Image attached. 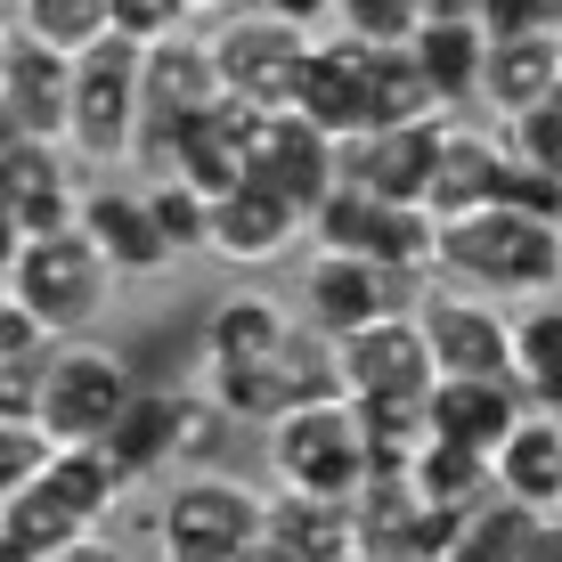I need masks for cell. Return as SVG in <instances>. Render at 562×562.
<instances>
[{
	"instance_id": "15",
	"label": "cell",
	"mask_w": 562,
	"mask_h": 562,
	"mask_svg": "<svg viewBox=\"0 0 562 562\" xmlns=\"http://www.w3.org/2000/svg\"><path fill=\"white\" fill-rule=\"evenodd\" d=\"M82 196L90 188L66 180V155L57 147L0 155V212L16 221V237H66V228H82Z\"/></svg>"
},
{
	"instance_id": "21",
	"label": "cell",
	"mask_w": 562,
	"mask_h": 562,
	"mask_svg": "<svg viewBox=\"0 0 562 562\" xmlns=\"http://www.w3.org/2000/svg\"><path fill=\"white\" fill-rule=\"evenodd\" d=\"M66 99H74V57H57V49L16 33L9 74H0V106H9L42 147H66Z\"/></svg>"
},
{
	"instance_id": "17",
	"label": "cell",
	"mask_w": 562,
	"mask_h": 562,
	"mask_svg": "<svg viewBox=\"0 0 562 562\" xmlns=\"http://www.w3.org/2000/svg\"><path fill=\"white\" fill-rule=\"evenodd\" d=\"M139 99H147L155 123H188V114H204L212 99H228L204 33H171V42L139 49Z\"/></svg>"
},
{
	"instance_id": "13",
	"label": "cell",
	"mask_w": 562,
	"mask_h": 562,
	"mask_svg": "<svg viewBox=\"0 0 562 562\" xmlns=\"http://www.w3.org/2000/svg\"><path fill=\"white\" fill-rule=\"evenodd\" d=\"M521 416H530V400H521L514 375H440L432 400H424V432L457 440V449H481V457H497V440Z\"/></svg>"
},
{
	"instance_id": "18",
	"label": "cell",
	"mask_w": 562,
	"mask_h": 562,
	"mask_svg": "<svg viewBox=\"0 0 562 562\" xmlns=\"http://www.w3.org/2000/svg\"><path fill=\"white\" fill-rule=\"evenodd\" d=\"M82 237L99 245V261L114 278H155V269L171 261L164 228H155V212H147V188L139 196H131V188H90L82 196Z\"/></svg>"
},
{
	"instance_id": "3",
	"label": "cell",
	"mask_w": 562,
	"mask_h": 562,
	"mask_svg": "<svg viewBox=\"0 0 562 562\" xmlns=\"http://www.w3.org/2000/svg\"><path fill=\"white\" fill-rule=\"evenodd\" d=\"M9 302L33 310L57 342H82L114 302V269L99 261V245H90L82 228H66V237H25V254L9 269Z\"/></svg>"
},
{
	"instance_id": "28",
	"label": "cell",
	"mask_w": 562,
	"mask_h": 562,
	"mask_svg": "<svg viewBox=\"0 0 562 562\" xmlns=\"http://www.w3.org/2000/svg\"><path fill=\"white\" fill-rule=\"evenodd\" d=\"M514 383L530 400V416H562V302L547 294L514 318Z\"/></svg>"
},
{
	"instance_id": "42",
	"label": "cell",
	"mask_w": 562,
	"mask_h": 562,
	"mask_svg": "<svg viewBox=\"0 0 562 562\" xmlns=\"http://www.w3.org/2000/svg\"><path fill=\"white\" fill-rule=\"evenodd\" d=\"M42 367H49V359L0 367V416H9V424H33V408H42Z\"/></svg>"
},
{
	"instance_id": "33",
	"label": "cell",
	"mask_w": 562,
	"mask_h": 562,
	"mask_svg": "<svg viewBox=\"0 0 562 562\" xmlns=\"http://www.w3.org/2000/svg\"><path fill=\"white\" fill-rule=\"evenodd\" d=\"M440 114H449V106L432 99L416 49H408V42H400V49H375V131H383V123H440Z\"/></svg>"
},
{
	"instance_id": "34",
	"label": "cell",
	"mask_w": 562,
	"mask_h": 562,
	"mask_svg": "<svg viewBox=\"0 0 562 562\" xmlns=\"http://www.w3.org/2000/svg\"><path fill=\"white\" fill-rule=\"evenodd\" d=\"M147 212H155V228H164L171 261H180V254H212V196L188 188L180 171H164V180L147 188Z\"/></svg>"
},
{
	"instance_id": "11",
	"label": "cell",
	"mask_w": 562,
	"mask_h": 562,
	"mask_svg": "<svg viewBox=\"0 0 562 562\" xmlns=\"http://www.w3.org/2000/svg\"><path fill=\"white\" fill-rule=\"evenodd\" d=\"M335 359H342V400H359V408H375V400H408V408H424V400H432V383H440L432 351H424L416 310L342 335Z\"/></svg>"
},
{
	"instance_id": "36",
	"label": "cell",
	"mask_w": 562,
	"mask_h": 562,
	"mask_svg": "<svg viewBox=\"0 0 562 562\" xmlns=\"http://www.w3.org/2000/svg\"><path fill=\"white\" fill-rule=\"evenodd\" d=\"M497 147H506L514 164H538V171H554V180H562V99L530 106V114H506Z\"/></svg>"
},
{
	"instance_id": "12",
	"label": "cell",
	"mask_w": 562,
	"mask_h": 562,
	"mask_svg": "<svg viewBox=\"0 0 562 562\" xmlns=\"http://www.w3.org/2000/svg\"><path fill=\"white\" fill-rule=\"evenodd\" d=\"M294 106L326 131V139H342V147L367 139V131H375V49L351 42V33L310 42V66H302Z\"/></svg>"
},
{
	"instance_id": "38",
	"label": "cell",
	"mask_w": 562,
	"mask_h": 562,
	"mask_svg": "<svg viewBox=\"0 0 562 562\" xmlns=\"http://www.w3.org/2000/svg\"><path fill=\"white\" fill-rule=\"evenodd\" d=\"M497 204L521 212V221H554V228H562V180H554V171H538V164H514V155H506Z\"/></svg>"
},
{
	"instance_id": "27",
	"label": "cell",
	"mask_w": 562,
	"mask_h": 562,
	"mask_svg": "<svg viewBox=\"0 0 562 562\" xmlns=\"http://www.w3.org/2000/svg\"><path fill=\"white\" fill-rule=\"evenodd\" d=\"M269 547H285L294 562H351L359 554L351 506L310 497V490H278V497H269Z\"/></svg>"
},
{
	"instance_id": "19",
	"label": "cell",
	"mask_w": 562,
	"mask_h": 562,
	"mask_svg": "<svg viewBox=\"0 0 562 562\" xmlns=\"http://www.w3.org/2000/svg\"><path fill=\"white\" fill-rule=\"evenodd\" d=\"M497 180H506V147H497L490 131L449 123V131H440L432 188H424V212H432V221H473V212L497 204Z\"/></svg>"
},
{
	"instance_id": "43",
	"label": "cell",
	"mask_w": 562,
	"mask_h": 562,
	"mask_svg": "<svg viewBox=\"0 0 562 562\" xmlns=\"http://www.w3.org/2000/svg\"><path fill=\"white\" fill-rule=\"evenodd\" d=\"M261 9H269V16H285L294 33H318L326 16H335V0H261Z\"/></svg>"
},
{
	"instance_id": "35",
	"label": "cell",
	"mask_w": 562,
	"mask_h": 562,
	"mask_svg": "<svg viewBox=\"0 0 562 562\" xmlns=\"http://www.w3.org/2000/svg\"><path fill=\"white\" fill-rule=\"evenodd\" d=\"M335 25L367 49H400V42H416L424 0H335Z\"/></svg>"
},
{
	"instance_id": "2",
	"label": "cell",
	"mask_w": 562,
	"mask_h": 562,
	"mask_svg": "<svg viewBox=\"0 0 562 562\" xmlns=\"http://www.w3.org/2000/svg\"><path fill=\"white\" fill-rule=\"evenodd\" d=\"M269 473H278V490H310V497L351 506V497L367 490V473H375L359 408H351V400H310V408H285L278 424H269Z\"/></svg>"
},
{
	"instance_id": "9",
	"label": "cell",
	"mask_w": 562,
	"mask_h": 562,
	"mask_svg": "<svg viewBox=\"0 0 562 562\" xmlns=\"http://www.w3.org/2000/svg\"><path fill=\"white\" fill-rule=\"evenodd\" d=\"M245 180L269 188V196H285L310 221V212L326 204V188L342 180V139H326L302 106H269L254 123V147H245Z\"/></svg>"
},
{
	"instance_id": "6",
	"label": "cell",
	"mask_w": 562,
	"mask_h": 562,
	"mask_svg": "<svg viewBox=\"0 0 562 562\" xmlns=\"http://www.w3.org/2000/svg\"><path fill=\"white\" fill-rule=\"evenodd\" d=\"M147 123L139 99V42H99L90 57H74V99H66V147L82 164H131Z\"/></svg>"
},
{
	"instance_id": "47",
	"label": "cell",
	"mask_w": 562,
	"mask_h": 562,
	"mask_svg": "<svg viewBox=\"0 0 562 562\" xmlns=\"http://www.w3.org/2000/svg\"><path fill=\"white\" fill-rule=\"evenodd\" d=\"M180 9H188V16H221L228 0H180Z\"/></svg>"
},
{
	"instance_id": "1",
	"label": "cell",
	"mask_w": 562,
	"mask_h": 562,
	"mask_svg": "<svg viewBox=\"0 0 562 562\" xmlns=\"http://www.w3.org/2000/svg\"><path fill=\"white\" fill-rule=\"evenodd\" d=\"M432 269L464 294H554L562 285V228L554 221H521V212L490 204L473 221H440Z\"/></svg>"
},
{
	"instance_id": "50",
	"label": "cell",
	"mask_w": 562,
	"mask_h": 562,
	"mask_svg": "<svg viewBox=\"0 0 562 562\" xmlns=\"http://www.w3.org/2000/svg\"><path fill=\"white\" fill-rule=\"evenodd\" d=\"M0 302H9V278H0Z\"/></svg>"
},
{
	"instance_id": "4",
	"label": "cell",
	"mask_w": 562,
	"mask_h": 562,
	"mask_svg": "<svg viewBox=\"0 0 562 562\" xmlns=\"http://www.w3.org/2000/svg\"><path fill=\"white\" fill-rule=\"evenodd\" d=\"M261 538H269V497H254L245 481H221V473L171 481V497L155 506L164 562H254Z\"/></svg>"
},
{
	"instance_id": "22",
	"label": "cell",
	"mask_w": 562,
	"mask_h": 562,
	"mask_svg": "<svg viewBox=\"0 0 562 562\" xmlns=\"http://www.w3.org/2000/svg\"><path fill=\"white\" fill-rule=\"evenodd\" d=\"M180 408H188V392H147V383H139V400L123 408V424L99 440L106 464L123 473V490H139V481H155V473L180 464Z\"/></svg>"
},
{
	"instance_id": "31",
	"label": "cell",
	"mask_w": 562,
	"mask_h": 562,
	"mask_svg": "<svg viewBox=\"0 0 562 562\" xmlns=\"http://www.w3.org/2000/svg\"><path fill=\"white\" fill-rule=\"evenodd\" d=\"M375 228H383V196L359 180H335L326 188V204L310 212V237H318V254H375Z\"/></svg>"
},
{
	"instance_id": "39",
	"label": "cell",
	"mask_w": 562,
	"mask_h": 562,
	"mask_svg": "<svg viewBox=\"0 0 562 562\" xmlns=\"http://www.w3.org/2000/svg\"><path fill=\"white\" fill-rule=\"evenodd\" d=\"M42 464H49L42 424H9L0 416V497H16L25 481H42Z\"/></svg>"
},
{
	"instance_id": "29",
	"label": "cell",
	"mask_w": 562,
	"mask_h": 562,
	"mask_svg": "<svg viewBox=\"0 0 562 562\" xmlns=\"http://www.w3.org/2000/svg\"><path fill=\"white\" fill-rule=\"evenodd\" d=\"M42 490H49L74 521H82V530H99V521L123 506V473L106 464V449H49Z\"/></svg>"
},
{
	"instance_id": "41",
	"label": "cell",
	"mask_w": 562,
	"mask_h": 562,
	"mask_svg": "<svg viewBox=\"0 0 562 562\" xmlns=\"http://www.w3.org/2000/svg\"><path fill=\"white\" fill-rule=\"evenodd\" d=\"M57 351V335L33 310H16V302H0V367H33V359H49Z\"/></svg>"
},
{
	"instance_id": "8",
	"label": "cell",
	"mask_w": 562,
	"mask_h": 562,
	"mask_svg": "<svg viewBox=\"0 0 562 562\" xmlns=\"http://www.w3.org/2000/svg\"><path fill=\"white\" fill-rule=\"evenodd\" d=\"M424 302V278H408V269H383L367 254H318L302 278V326H318L326 342L359 335V326L375 318H400V310Z\"/></svg>"
},
{
	"instance_id": "53",
	"label": "cell",
	"mask_w": 562,
	"mask_h": 562,
	"mask_svg": "<svg viewBox=\"0 0 562 562\" xmlns=\"http://www.w3.org/2000/svg\"><path fill=\"white\" fill-rule=\"evenodd\" d=\"M554 99H562V90H554Z\"/></svg>"
},
{
	"instance_id": "20",
	"label": "cell",
	"mask_w": 562,
	"mask_h": 562,
	"mask_svg": "<svg viewBox=\"0 0 562 562\" xmlns=\"http://www.w3.org/2000/svg\"><path fill=\"white\" fill-rule=\"evenodd\" d=\"M562 90V33H490V57H481V99L506 114H530Z\"/></svg>"
},
{
	"instance_id": "51",
	"label": "cell",
	"mask_w": 562,
	"mask_h": 562,
	"mask_svg": "<svg viewBox=\"0 0 562 562\" xmlns=\"http://www.w3.org/2000/svg\"><path fill=\"white\" fill-rule=\"evenodd\" d=\"M351 562H367V554H351Z\"/></svg>"
},
{
	"instance_id": "5",
	"label": "cell",
	"mask_w": 562,
	"mask_h": 562,
	"mask_svg": "<svg viewBox=\"0 0 562 562\" xmlns=\"http://www.w3.org/2000/svg\"><path fill=\"white\" fill-rule=\"evenodd\" d=\"M131 400H139V375L114 351H99V342H57L49 367H42V408H33V424H42L49 449H99L114 424H123Z\"/></svg>"
},
{
	"instance_id": "48",
	"label": "cell",
	"mask_w": 562,
	"mask_h": 562,
	"mask_svg": "<svg viewBox=\"0 0 562 562\" xmlns=\"http://www.w3.org/2000/svg\"><path fill=\"white\" fill-rule=\"evenodd\" d=\"M254 562H294V554H285V547H269V538H261V547H254Z\"/></svg>"
},
{
	"instance_id": "26",
	"label": "cell",
	"mask_w": 562,
	"mask_h": 562,
	"mask_svg": "<svg viewBox=\"0 0 562 562\" xmlns=\"http://www.w3.org/2000/svg\"><path fill=\"white\" fill-rule=\"evenodd\" d=\"M408 481H416L424 506H440V514H481V506L497 497V464L481 457V449H457V440H440V432L416 440Z\"/></svg>"
},
{
	"instance_id": "10",
	"label": "cell",
	"mask_w": 562,
	"mask_h": 562,
	"mask_svg": "<svg viewBox=\"0 0 562 562\" xmlns=\"http://www.w3.org/2000/svg\"><path fill=\"white\" fill-rule=\"evenodd\" d=\"M424 351H432L440 375H514V318L490 294H464V285H424L416 302Z\"/></svg>"
},
{
	"instance_id": "24",
	"label": "cell",
	"mask_w": 562,
	"mask_h": 562,
	"mask_svg": "<svg viewBox=\"0 0 562 562\" xmlns=\"http://www.w3.org/2000/svg\"><path fill=\"white\" fill-rule=\"evenodd\" d=\"M294 310L278 294H221L204 318V367H254V359H278L285 335H294Z\"/></svg>"
},
{
	"instance_id": "25",
	"label": "cell",
	"mask_w": 562,
	"mask_h": 562,
	"mask_svg": "<svg viewBox=\"0 0 562 562\" xmlns=\"http://www.w3.org/2000/svg\"><path fill=\"white\" fill-rule=\"evenodd\" d=\"M408 49H416V66H424V82H432L440 106L481 99V57H490V25H481V16H424Z\"/></svg>"
},
{
	"instance_id": "40",
	"label": "cell",
	"mask_w": 562,
	"mask_h": 562,
	"mask_svg": "<svg viewBox=\"0 0 562 562\" xmlns=\"http://www.w3.org/2000/svg\"><path fill=\"white\" fill-rule=\"evenodd\" d=\"M114 33L123 42H171V33H188V9L180 0H114Z\"/></svg>"
},
{
	"instance_id": "49",
	"label": "cell",
	"mask_w": 562,
	"mask_h": 562,
	"mask_svg": "<svg viewBox=\"0 0 562 562\" xmlns=\"http://www.w3.org/2000/svg\"><path fill=\"white\" fill-rule=\"evenodd\" d=\"M9 42H16V33H9V25H0V74H9Z\"/></svg>"
},
{
	"instance_id": "44",
	"label": "cell",
	"mask_w": 562,
	"mask_h": 562,
	"mask_svg": "<svg viewBox=\"0 0 562 562\" xmlns=\"http://www.w3.org/2000/svg\"><path fill=\"white\" fill-rule=\"evenodd\" d=\"M49 562H131V554H123V547H106V538L90 530V538H74V547H57Z\"/></svg>"
},
{
	"instance_id": "37",
	"label": "cell",
	"mask_w": 562,
	"mask_h": 562,
	"mask_svg": "<svg viewBox=\"0 0 562 562\" xmlns=\"http://www.w3.org/2000/svg\"><path fill=\"white\" fill-rule=\"evenodd\" d=\"M228 416L212 392H188V408H180V464L188 473H212V457H221V440H228Z\"/></svg>"
},
{
	"instance_id": "52",
	"label": "cell",
	"mask_w": 562,
	"mask_h": 562,
	"mask_svg": "<svg viewBox=\"0 0 562 562\" xmlns=\"http://www.w3.org/2000/svg\"><path fill=\"white\" fill-rule=\"evenodd\" d=\"M254 9H261V0H254Z\"/></svg>"
},
{
	"instance_id": "45",
	"label": "cell",
	"mask_w": 562,
	"mask_h": 562,
	"mask_svg": "<svg viewBox=\"0 0 562 562\" xmlns=\"http://www.w3.org/2000/svg\"><path fill=\"white\" fill-rule=\"evenodd\" d=\"M16 254H25V237H16V221H9V212H0V278H9V269H16Z\"/></svg>"
},
{
	"instance_id": "46",
	"label": "cell",
	"mask_w": 562,
	"mask_h": 562,
	"mask_svg": "<svg viewBox=\"0 0 562 562\" xmlns=\"http://www.w3.org/2000/svg\"><path fill=\"white\" fill-rule=\"evenodd\" d=\"M449 562H497V554L481 547V538H457V547H449Z\"/></svg>"
},
{
	"instance_id": "16",
	"label": "cell",
	"mask_w": 562,
	"mask_h": 562,
	"mask_svg": "<svg viewBox=\"0 0 562 562\" xmlns=\"http://www.w3.org/2000/svg\"><path fill=\"white\" fill-rule=\"evenodd\" d=\"M310 237V221L285 196H269V188H228V196H212V254L237 261V269H269L285 261L294 245Z\"/></svg>"
},
{
	"instance_id": "30",
	"label": "cell",
	"mask_w": 562,
	"mask_h": 562,
	"mask_svg": "<svg viewBox=\"0 0 562 562\" xmlns=\"http://www.w3.org/2000/svg\"><path fill=\"white\" fill-rule=\"evenodd\" d=\"M16 33L57 57H90L114 42V0H16Z\"/></svg>"
},
{
	"instance_id": "23",
	"label": "cell",
	"mask_w": 562,
	"mask_h": 562,
	"mask_svg": "<svg viewBox=\"0 0 562 562\" xmlns=\"http://www.w3.org/2000/svg\"><path fill=\"white\" fill-rule=\"evenodd\" d=\"M490 464H497V497L530 514H562V416H521Z\"/></svg>"
},
{
	"instance_id": "7",
	"label": "cell",
	"mask_w": 562,
	"mask_h": 562,
	"mask_svg": "<svg viewBox=\"0 0 562 562\" xmlns=\"http://www.w3.org/2000/svg\"><path fill=\"white\" fill-rule=\"evenodd\" d=\"M204 49H212V66H221V90L228 99H245V106H294V90H302V66H310V33H294L285 16H269V9H237V16H221V25L204 33Z\"/></svg>"
},
{
	"instance_id": "32",
	"label": "cell",
	"mask_w": 562,
	"mask_h": 562,
	"mask_svg": "<svg viewBox=\"0 0 562 562\" xmlns=\"http://www.w3.org/2000/svg\"><path fill=\"white\" fill-rule=\"evenodd\" d=\"M0 538H16V547H25L33 562H49L57 547H74V538H90V530H82V521H74L66 506H57L42 481H25L16 497H0Z\"/></svg>"
},
{
	"instance_id": "14",
	"label": "cell",
	"mask_w": 562,
	"mask_h": 562,
	"mask_svg": "<svg viewBox=\"0 0 562 562\" xmlns=\"http://www.w3.org/2000/svg\"><path fill=\"white\" fill-rule=\"evenodd\" d=\"M440 131H449V114H440V123H383V131H367V139L342 147V180L375 188L383 204H424L432 164H440Z\"/></svg>"
}]
</instances>
